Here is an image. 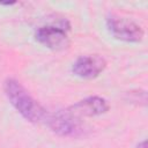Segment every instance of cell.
<instances>
[{"instance_id":"cell-5","label":"cell","mask_w":148,"mask_h":148,"mask_svg":"<svg viewBox=\"0 0 148 148\" xmlns=\"http://www.w3.org/2000/svg\"><path fill=\"white\" fill-rule=\"evenodd\" d=\"M106 68V60L98 54L79 57L72 66V72L81 79H95Z\"/></svg>"},{"instance_id":"cell-6","label":"cell","mask_w":148,"mask_h":148,"mask_svg":"<svg viewBox=\"0 0 148 148\" xmlns=\"http://www.w3.org/2000/svg\"><path fill=\"white\" fill-rule=\"evenodd\" d=\"M109 109L110 105L105 98L101 96H90L71 105L67 110L74 117L80 119L82 117H96L104 114Z\"/></svg>"},{"instance_id":"cell-4","label":"cell","mask_w":148,"mask_h":148,"mask_svg":"<svg viewBox=\"0 0 148 148\" xmlns=\"http://www.w3.org/2000/svg\"><path fill=\"white\" fill-rule=\"evenodd\" d=\"M35 38L38 43L53 51H61L69 46L68 35L61 27H40L36 30Z\"/></svg>"},{"instance_id":"cell-2","label":"cell","mask_w":148,"mask_h":148,"mask_svg":"<svg viewBox=\"0 0 148 148\" xmlns=\"http://www.w3.org/2000/svg\"><path fill=\"white\" fill-rule=\"evenodd\" d=\"M45 121L50 130L60 136L79 138L84 135L87 132L86 127L81 124L80 119L69 113L68 110L47 113Z\"/></svg>"},{"instance_id":"cell-3","label":"cell","mask_w":148,"mask_h":148,"mask_svg":"<svg viewBox=\"0 0 148 148\" xmlns=\"http://www.w3.org/2000/svg\"><path fill=\"white\" fill-rule=\"evenodd\" d=\"M106 27L116 39L127 43H139L145 36L143 29L136 22L114 14L106 17Z\"/></svg>"},{"instance_id":"cell-8","label":"cell","mask_w":148,"mask_h":148,"mask_svg":"<svg viewBox=\"0 0 148 148\" xmlns=\"http://www.w3.org/2000/svg\"><path fill=\"white\" fill-rule=\"evenodd\" d=\"M135 148H146V140H143V141L139 142V143L135 146Z\"/></svg>"},{"instance_id":"cell-1","label":"cell","mask_w":148,"mask_h":148,"mask_svg":"<svg viewBox=\"0 0 148 148\" xmlns=\"http://www.w3.org/2000/svg\"><path fill=\"white\" fill-rule=\"evenodd\" d=\"M3 91L14 109L28 121L39 123L46 118V110L15 79H7L3 82Z\"/></svg>"},{"instance_id":"cell-7","label":"cell","mask_w":148,"mask_h":148,"mask_svg":"<svg viewBox=\"0 0 148 148\" xmlns=\"http://www.w3.org/2000/svg\"><path fill=\"white\" fill-rule=\"evenodd\" d=\"M15 3H16L15 1H7V2L0 1V5H2V6H12V5H15Z\"/></svg>"}]
</instances>
